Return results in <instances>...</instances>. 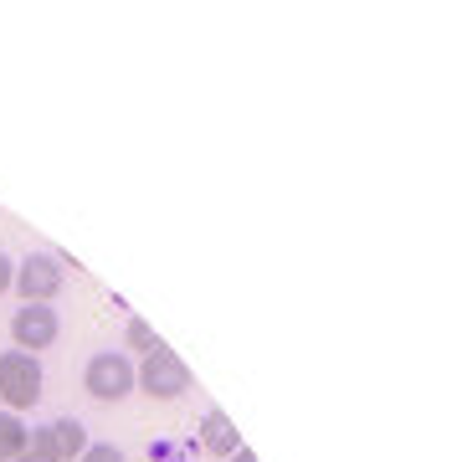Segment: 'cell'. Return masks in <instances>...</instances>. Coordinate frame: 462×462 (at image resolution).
Returning a JSON list of instances; mask_svg holds the SVG:
<instances>
[{"label": "cell", "mask_w": 462, "mask_h": 462, "mask_svg": "<svg viewBox=\"0 0 462 462\" xmlns=\"http://www.w3.org/2000/svg\"><path fill=\"white\" fill-rule=\"evenodd\" d=\"M0 401H5L11 416L42 401V365H36V355H26V349H5L0 355Z\"/></svg>", "instance_id": "6da1fadb"}, {"label": "cell", "mask_w": 462, "mask_h": 462, "mask_svg": "<svg viewBox=\"0 0 462 462\" xmlns=\"http://www.w3.org/2000/svg\"><path fill=\"white\" fill-rule=\"evenodd\" d=\"M134 385H144V396H154V401H175L190 391V365L175 349L160 345V349H149L144 365L134 370Z\"/></svg>", "instance_id": "7a4b0ae2"}, {"label": "cell", "mask_w": 462, "mask_h": 462, "mask_svg": "<svg viewBox=\"0 0 462 462\" xmlns=\"http://www.w3.org/2000/svg\"><path fill=\"white\" fill-rule=\"evenodd\" d=\"M83 385L93 401H124L134 391V360L129 355H118V349H103L93 355L83 370Z\"/></svg>", "instance_id": "3957f363"}, {"label": "cell", "mask_w": 462, "mask_h": 462, "mask_svg": "<svg viewBox=\"0 0 462 462\" xmlns=\"http://www.w3.org/2000/svg\"><path fill=\"white\" fill-rule=\"evenodd\" d=\"M62 257H51V252H32L26 263H16V278H11V288H16L26 303H51V298L62 293Z\"/></svg>", "instance_id": "277c9868"}, {"label": "cell", "mask_w": 462, "mask_h": 462, "mask_svg": "<svg viewBox=\"0 0 462 462\" xmlns=\"http://www.w3.org/2000/svg\"><path fill=\"white\" fill-rule=\"evenodd\" d=\"M11 339H16V349H26V355L47 349L51 339H57V309H47V303H26V309H16V319H11Z\"/></svg>", "instance_id": "5b68a950"}, {"label": "cell", "mask_w": 462, "mask_h": 462, "mask_svg": "<svg viewBox=\"0 0 462 462\" xmlns=\"http://www.w3.org/2000/svg\"><path fill=\"white\" fill-rule=\"evenodd\" d=\"M200 447H206L211 457H221V462H226L231 452L242 447V431L231 427V416H226V411H216V406H211V411L200 416Z\"/></svg>", "instance_id": "8992f818"}, {"label": "cell", "mask_w": 462, "mask_h": 462, "mask_svg": "<svg viewBox=\"0 0 462 462\" xmlns=\"http://www.w3.org/2000/svg\"><path fill=\"white\" fill-rule=\"evenodd\" d=\"M51 442H57V457H83L88 452V431H83V421H72V416H62V421H51Z\"/></svg>", "instance_id": "52a82bcc"}, {"label": "cell", "mask_w": 462, "mask_h": 462, "mask_svg": "<svg viewBox=\"0 0 462 462\" xmlns=\"http://www.w3.org/2000/svg\"><path fill=\"white\" fill-rule=\"evenodd\" d=\"M21 447H26V427H21V416L0 411V462H16Z\"/></svg>", "instance_id": "ba28073f"}, {"label": "cell", "mask_w": 462, "mask_h": 462, "mask_svg": "<svg viewBox=\"0 0 462 462\" xmlns=\"http://www.w3.org/2000/svg\"><path fill=\"white\" fill-rule=\"evenodd\" d=\"M16 462H62L57 457V442H51V431H26V447H21V457Z\"/></svg>", "instance_id": "9c48e42d"}, {"label": "cell", "mask_w": 462, "mask_h": 462, "mask_svg": "<svg viewBox=\"0 0 462 462\" xmlns=\"http://www.w3.org/2000/svg\"><path fill=\"white\" fill-rule=\"evenodd\" d=\"M124 339H129V349H139V355H149V349H160V339H154V329H149L144 319H129V329H124Z\"/></svg>", "instance_id": "30bf717a"}, {"label": "cell", "mask_w": 462, "mask_h": 462, "mask_svg": "<svg viewBox=\"0 0 462 462\" xmlns=\"http://www.w3.org/2000/svg\"><path fill=\"white\" fill-rule=\"evenodd\" d=\"M78 462H124V452H118L114 442H88V452Z\"/></svg>", "instance_id": "8fae6325"}, {"label": "cell", "mask_w": 462, "mask_h": 462, "mask_svg": "<svg viewBox=\"0 0 462 462\" xmlns=\"http://www.w3.org/2000/svg\"><path fill=\"white\" fill-rule=\"evenodd\" d=\"M11 278H16V263H11V257H5V252H0V293H5V288H11Z\"/></svg>", "instance_id": "7c38bea8"}, {"label": "cell", "mask_w": 462, "mask_h": 462, "mask_svg": "<svg viewBox=\"0 0 462 462\" xmlns=\"http://www.w3.org/2000/svg\"><path fill=\"white\" fill-rule=\"evenodd\" d=\"M226 462H257V452H252V447L247 442H242V447H236V452H231V457Z\"/></svg>", "instance_id": "4fadbf2b"}]
</instances>
